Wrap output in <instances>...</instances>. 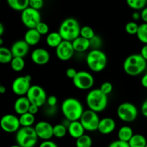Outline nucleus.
<instances>
[{
    "mask_svg": "<svg viewBox=\"0 0 147 147\" xmlns=\"http://www.w3.org/2000/svg\"><path fill=\"white\" fill-rule=\"evenodd\" d=\"M19 119H20L21 127H31L35 121V116L27 112L24 114L20 115Z\"/></svg>",
    "mask_w": 147,
    "mask_h": 147,
    "instance_id": "27",
    "label": "nucleus"
},
{
    "mask_svg": "<svg viewBox=\"0 0 147 147\" xmlns=\"http://www.w3.org/2000/svg\"><path fill=\"white\" fill-rule=\"evenodd\" d=\"M146 66V60L140 54H132L125 59L123 68L129 76H137L144 73Z\"/></svg>",
    "mask_w": 147,
    "mask_h": 147,
    "instance_id": "2",
    "label": "nucleus"
},
{
    "mask_svg": "<svg viewBox=\"0 0 147 147\" xmlns=\"http://www.w3.org/2000/svg\"><path fill=\"white\" fill-rule=\"evenodd\" d=\"M7 1L10 8L21 12L30 5V0H7Z\"/></svg>",
    "mask_w": 147,
    "mask_h": 147,
    "instance_id": "24",
    "label": "nucleus"
},
{
    "mask_svg": "<svg viewBox=\"0 0 147 147\" xmlns=\"http://www.w3.org/2000/svg\"><path fill=\"white\" fill-rule=\"evenodd\" d=\"M134 131L130 126H123L118 131V139L125 142H129L134 136Z\"/></svg>",
    "mask_w": 147,
    "mask_h": 147,
    "instance_id": "25",
    "label": "nucleus"
},
{
    "mask_svg": "<svg viewBox=\"0 0 147 147\" xmlns=\"http://www.w3.org/2000/svg\"><path fill=\"white\" fill-rule=\"evenodd\" d=\"M77 73L78 71L75 68H73V67H69V68H67V70H66L65 74L66 76H67L68 78H70L73 80V79L76 77Z\"/></svg>",
    "mask_w": 147,
    "mask_h": 147,
    "instance_id": "42",
    "label": "nucleus"
},
{
    "mask_svg": "<svg viewBox=\"0 0 147 147\" xmlns=\"http://www.w3.org/2000/svg\"><path fill=\"white\" fill-rule=\"evenodd\" d=\"M34 130L39 139L42 140H50L53 137V126L49 122L41 121L37 123L34 126Z\"/></svg>",
    "mask_w": 147,
    "mask_h": 147,
    "instance_id": "15",
    "label": "nucleus"
},
{
    "mask_svg": "<svg viewBox=\"0 0 147 147\" xmlns=\"http://www.w3.org/2000/svg\"><path fill=\"white\" fill-rule=\"evenodd\" d=\"M93 145V140L89 135L84 134L76 139V147H91Z\"/></svg>",
    "mask_w": 147,
    "mask_h": 147,
    "instance_id": "31",
    "label": "nucleus"
},
{
    "mask_svg": "<svg viewBox=\"0 0 147 147\" xmlns=\"http://www.w3.org/2000/svg\"><path fill=\"white\" fill-rule=\"evenodd\" d=\"M95 35H96L95 32L91 27H90V26H83V27H81L80 33V37H84V38L90 40Z\"/></svg>",
    "mask_w": 147,
    "mask_h": 147,
    "instance_id": "34",
    "label": "nucleus"
},
{
    "mask_svg": "<svg viewBox=\"0 0 147 147\" xmlns=\"http://www.w3.org/2000/svg\"><path fill=\"white\" fill-rule=\"evenodd\" d=\"M10 147H21L20 146V145L17 144V145H12V146H11Z\"/></svg>",
    "mask_w": 147,
    "mask_h": 147,
    "instance_id": "54",
    "label": "nucleus"
},
{
    "mask_svg": "<svg viewBox=\"0 0 147 147\" xmlns=\"http://www.w3.org/2000/svg\"><path fill=\"white\" fill-rule=\"evenodd\" d=\"M7 92V88L5 86H0V93L1 94H4Z\"/></svg>",
    "mask_w": 147,
    "mask_h": 147,
    "instance_id": "51",
    "label": "nucleus"
},
{
    "mask_svg": "<svg viewBox=\"0 0 147 147\" xmlns=\"http://www.w3.org/2000/svg\"><path fill=\"white\" fill-rule=\"evenodd\" d=\"M100 120V119H99L98 113H96L90 109H88V110L84 111L80 119V121L86 131H98Z\"/></svg>",
    "mask_w": 147,
    "mask_h": 147,
    "instance_id": "12",
    "label": "nucleus"
},
{
    "mask_svg": "<svg viewBox=\"0 0 147 147\" xmlns=\"http://www.w3.org/2000/svg\"><path fill=\"white\" fill-rule=\"evenodd\" d=\"M67 128L63 123H57L53 126V136L58 139L63 138L67 133Z\"/></svg>",
    "mask_w": 147,
    "mask_h": 147,
    "instance_id": "32",
    "label": "nucleus"
},
{
    "mask_svg": "<svg viewBox=\"0 0 147 147\" xmlns=\"http://www.w3.org/2000/svg\"><path fill=\"white\" fill-rule=\"evenodd\" d=\"M141 84L145 88H147V73L142 76L141 79Z\"/></svg>",
    "mask_w": 147,
    "mask_h": 147,
    "instance_id": "49",
    "label": "nucleus"
},
{
    "mask_svg": "<svg viewBox=\"0 0 147 147\" xmlns=\"http://www.w3.org/2000/svg\"><path fill=\"white\" fill-rule=\"evenodd\" d=\"M47 104L49 106H57V98L55 96H50L47 97Z\"/></svg>",
    "mask_w": 147,
    "mask_h": 147,
    "instance_id": "41",
    "label": "nucleus"
},
{
    "mask_svg": "<svg viewBox=\"0 0 147 147\" xmlns=\"http://www.w3.org/2000/svg\"><path fill=\"white\" fill-rule=\"evenodd\" d=\"M86 64L91 71L99 73L103 71L107 65L106 55L100 50H91L87 54Z\"/></svg>",
    "mask_w": 147,
    "mask_h": 147,
    "instance_id": "5",
    "label": "nucleus"
},
{
    "mask_svg": "<svg viewBox=\"0 0 147 147\" xmlns=\"http://www.w3.org/2000/svg\"><path fill=\"white\" fill-rule=\"evenodd\" d=\"M116 127V123L114 119L110 117H106L100 120L98 131L101 134L107 135L114 131Z\"/></svg>",
    "mask_w": 147,
    "mask_h": 147,
    "instance_id": "18",
    "label": "nucleus"
},
{
    "mask_svg": "<svg viewBox=\"0 0 147 147\" xmlns=\"http://www.w3.org/2000/svg\"><path fill=\"white\" fill-rule=\"evenodd\" d=\"M90 44L92 50H100L99 48L103 44L101 37L98 35H95L91 40H90Z\"/></svg>",
    "mask_w": 147,
    "mask_h": 147,
    "instance_id": "36",
    "label": "nucleus"
},
{
    "mask_svg": "<svg viewBox=\"0 0 147 147\" xmlns=\"http://www.w3.org/2000/svg\"><path fill=\"white\" fill-rule=\"evenodd\" d=\"M86 100L88 109L96 113H100L107 107L108 96L104 94L100 88L93 89L88 93Z\"/></svg>",
    "mask_w": 147,
    "mask_h": 147,
    "instance_id": "3",
    "label": "nucleus"
},
{
    "mask_svg": "<svg viewBox=\"0 0 147 147\" xmlns=\"http://www.w3.org/2000/svg\"><path fill=\"white\" fill-rule=\"evenodd\" d=\"M38 139L32 126L21 127L16 133V142L21 147H34Z\"/></svg>",
    "mask_w": 147,
    "mask_h": 147,
    "instance_id": "6",
    "label": "nucleus"
},
{
    "mask_svg": "<svg viewBox=\"0 0 147 147\" xmlns=\"http://www.w3.org/2000/svg\"><path fill=\"white\" fill-rule=\"evenodd\" d=\"M61 111L65 119L71 122L80 121L84 112L82 103L74 98L65 99L62 103Z\"/></svg>",
    "mask_w": 147,
    "mask_h": 147,
    "instance_id": "1",
    "label": "nucleus"
},
{
    "mask_svg": "<svg viewBox=\"0 0 147 147\" xmlns=\"http://www.w3.org/2000/svg\"><path fill=\"white\" fill-rule=\"evenodd\" d=\"M0 45H1V47L3 45V39L2 38H0Z\"/></svg>",
    "mask_w": 147,
    "mask_h": 147,
    "instance_id": "53",
    "label": "nucleus"
},
{
    "mask_svg": "<svg viewBox=\"0 0 147 147\" xmlns=\"http://www.w3.org/2000/svg\"><path fill=\"white\" fill-rule=\"evenodd\" d=\"M11 69L14 72H21L24 70L25 67V61H24L23 57H14L11 63H10Z\"/></svg>",
    "mask_w": 147,
    "mask_h": 147,
    "instance_id": "29",
    "label": "nucleus"
},
{
    "mask_svg": "<svg viewBox=\"0 0 147 147\" xmlns=\"http://www.w3.org/2000/svg\"><path fill=\"white\" fill-rule=\"evenodd\" d=\"M0 126L4 132L8 134L17 133L21 128L20 119L17 116L13 114H5L1 117L0 121Z\"/></svg>",
    "mask_w": 147,
    "mask_h": 147,
    "instance_id": "13",
    "label": "nucleus"
},
{
    "mask_svg": "<svg viewBox=\"0 0 147 147\" xmlns=\"http://www.w3.org/2000/svg\"><path fill=\"white\" fill-rule=\"evenodd\" d=\"M141 19L144 23H147V7L144 8L141 11Z\"/></svg>",
    "mask_w": 147,
    "mask_h": 147,
    "instance_id": "47",
    "label": "nucleus"
},
{
    "mask_svg": "<svg viewBox=\"0 0 147 147\" xmlns=\"http://www.w3.org/2000/svg\"><path fill=\"white\" fill-rule=\"evenodd\" d=\"M36 30L41 35H46L49 33V26L44 22H40L36 27Z\"/></svg>",
    "mask_w": 147,
    "mask_h": 147,
    "instance_id": "37",
    "label": "nucleus"
},
{
    "mask_svg": "<svg viewBox=\"0 0 147 147\" xmlns=\"http://www.w3.org/2000/svg\"><path fill=\"white\" fill-rule=\"evenodd\" d=\"M76 53L73 48L72 42L63 40L60 45L55 49L56 56L62 61H67L70 60Z\"/></svg>",
    "mask_w": 147,
    "mask_h": 147,
    "instance_id": "14",
    "label": "nucleus"
},
{
    "mask_svg": "<svg viewBox=\"0 0 147 147\" xmlns=\"http://www.w3.org/2000/svg\"><path fill=\"white\" fill-rule=\"evenodd\" d=\"M63 41V37H61L58 32H52L47 35L46 37V43L47 45L52 48H57L60 43Z\"/></svg>",
    "mask_w": 147,
    "mask_h": 147,
    "instance_id": "23",
    "label": "nucleus"
},
{
    "mask_svg": "<svg viewBox=\"0 0 147 147\" xmlns=\"http://www.w3.org/2000/svg\"><path fill=\"white\" fill-rule=\"evenodd\" d=\"M139 25L134 21H131L125 25V30L130 35H136Z\"/></svg>",
    "mask_w": 147,
    "mask_h": 147,
    "instance_id": "35",
    "label": "nucleus"
},
{
    "mask_svg": "<svg viewBox=\"0 0 147 147\" xmlns=\"http://www.w3.org/2000/svg\"><path fill=\"white\" fill-rule=\"evenodd\" d=\"M132 19H133L134 21L139 20V19H141V13H139L138 11H134L133 14H132Z\"/></svg>",
    "mask_w": 147,
    "mask_h": 147,
    "instance_id": "50",
    "label": "nucleus"
},
{
    "mask_svg": "<svg viewBox=\"0 0 147 147\" xmlns=\"http://www.w3.org/2000/svg\"><path fill=\"white\" fill-rule=\"evenodd\" d=\"M31 104L41 107L47 102V96L45 90L38 85H34L30 87L26 95Z\"/></svg>",
    "mask_w": 147,
    "mask_h": 147,
    "instance_id": "9",
    "label": "nucleus"
},
{
    "mask_svg": "<svg viewBox=\"0 0 147 147\" xmlns=\"http://www.w3.org/2000/svg\"><path fill=\"white\" fill-rule=\"evenodd\" d=\"M39 147H58V146H57L54 142H53V141L46 140L43 141V142L40 144Z\"/></svg>",
    "mask_w": 147,
    "mask_h": 147,
    "instance_id": "43",
    "label": "nucleus"
},
{
    "mask_svg": "<svg viewBox=\"0 0 147 147\" xmlns=\"http://www.w3.org/2000/svg\"><path fill=\"white\" fill-rule=\"evenodd\" d=\"M73 83L79 90H90L94 85V78L87 71H78L76 77L73 79Z\"/></svg>",
    "mask_w": 147,
    "mask_h": 147,
    "instance_id": "11",
    "label": "nucleus"
},
{
    "mask_svg": "<svg viewBox=\"0 0 147 147\" xmlns=\"http://www.w3.org/2000/svg\"><path fill=\"white\" fill-rule=\"evenodd\" d=\"M85 131L86 130L80 121L70 122V125L67 128V131H68L70 136L76 139H78L79 137L84 135Z\"/></svg>",
    "mask_w": 147,
    "mask_h": 147,
    "instance_id": "20",
    "label": "nucleus"
},
{
    "mask_svg": "<svg viewBox=\"0 0 147 147\" xmlns=\"http://www.w3.org/2000/svg\"><path fill=\"white\" fill-rule=\"evenodd\" d=\"M127 5L135 11L142 10L147 4L146 0H126Z\"/></svg>",
    "mask_w": 147,
    "mask_h": 147,
    "instance_id": "33",
    "label": "nucleus"
},
{
    "mask_svg": "<svg viewBox=\"0 0 147 147\" xmlns=\"http://www.w3.org/2000/svg\"><path fill=\"white\" fill-rule=\"evenodd\" d=\"M50 55L47 50L42 47L36 48L32 52L31 60L37 65H44L50 61Z\"/></svg>",
    "mask_w": 147,
    "mask_h": 147,
    "instance_id": "16",
    "label": "nucleus"
},
{
    "mask_svg": "<svg viewBox=\"0 0 147 147\" xmlns=\"http://www.w3.org/2000/svg\"><path fill=\"white\" fill-rule=\"evenodd\" d=\"M128 143L130 147H145L147 144V141L144 136L136 134H134Z\"/></svg>",
    "mask_w": 147,
    "mask_h": 147,
    "instance_id": "26",
    "label": "nucleus"
},
{
    "mask_svg": "<svg viewBox=\"0 0 147 147\" xmlns=\"http://www.w3.org/2000/svg\"><path fill=\"white\" fill-rule=\"evenodd\" d=\"M145 147H147V144H146V146H145Z\"/></svg>",
    "mask_w": 147,
    "mask_h": 147,
    "instance_id": "55",
    "label": "nucleus"
},
{
    "mask_svg": "<svg viewBox=\"0 0 147 147\" xmlns=\"http://www.w3.org/2000/svg\"><path fill=\"white\" fill-rule=\"evenodd\" d=\"M109 147H130V146L128 142H125L118 139V140L112 142L109 145Z\"/></svg>",
    "mask_w": 147,
    "mask_h": 147,
    "instance_id": "40",
    "label": "nucleus"
},
{
    "mask_svg": "<svg viewBox=\"0 0 147 147\" xmlns=\"http://www.w3.org/2000/svg\"><path fill=\"white\" fill-rule=\"evenodd\" d=\"M39 109H40V107H39V106H36V105H34V104H31L30 106V109H29L28 112L30 113H31V114L35 116V115L38 113Z\"/></svg>",
    "mask_w": 147,
    "mask_h": 147,
    "instance_id": "45",
    "label": "nucleus"
},
{
    "mask_svg": "<svg viewBox=\"0 0 147 147\" xmlns=\"http://www.w3.org/2000/svg\"><path fill=\"white\" fill-rule=\"evenodd\" d=\"M42 35L36 29H28L24 34V40L30 46H34L41 40Z\"/></svg>",
    "mask_w": 147,
    "mask_h": 147,
    "instance_id": "21",
    "label": "nucleus"
},
{
    "mask_svg": "<svg viewBox=\"0 0 147 147\" xmlns=\"http://www.w3.org/2000/svg\"><path fill=\"white\" fill-rule=\"evenodd\" d=\"M136 37L141 42L147 45V23L144 22L139 24Z\"/></svg>",
    "mask_w": 147,
    "mask_h": 147,
    "instance_id": "30",
    "label": "nucleus"
},
{
    "mask_svg": "<svg viewBox=\"0 0 147 147\" xmlns=\"http://www.w3.org/2000/svg\"><path fill=\"white\" fill-rule=\"evenodd\" d=\"M44 6V0H30L29 7L36 10H40Z\"/></svg>",
    "mask_w": 147,
    "mask_h": 147,
    "instance_id": "39",
    "label": "nucleus"
},
{
    "mask_svg": "<svg viewBox=\"0 0 147 147\" xmlns=\"http://www.w3.org/2000/svg\"><path fill=\"white\" fill-rule=\"evenodd\" d=\"M30 105H31V103L27 98V96H20V97L17 98L14 103V112L20 116L27 113Z\"/></svg>",
    "mask_w": 147,
    "mask_h": 147,
    "instance_id": "19",
    "label": "nucleus"
},
{
    "mask_svg": "<svg viewBox=\"0 0 147 147\" xmlns=\"http://www.w3.org/2000/svg\"><path fill=\"white\" fill-rule=\"evenodd\" d=\"M141 111H142V115L144 117L147 118V100L142 103V107H141Z\"/></svg>",
    "mask_w": 147,
    "mask_h": 147,
    "instance_id": "46",
    "label": "nucleus"
},
{
    "mask_svg": "<svg viewBox=\"0 0 147 147\" xmlns=\"http://www.w3.org/2000/svg\"><path fill=\"white\" fill-rule=\"evenodd\" d=\"M113 85L110 82H104V83H102L100 87V90L106 96L111 93V92L113 91Z\"/></svg>",
    "mask_w": 147,
    "mask_h": 147,
    "instance_id": "38",
    "label": "nucleus"
},
{
    "mask_svg": "<svg viewBox=\"0 0 147 147\" xmlns=\"http://www.w3.org/2000/svg\"><path fill=\"white\" fill-rule=\"evenodd\" d=\"M140 55L147 61V45H144L141 49Z\"/></svg>",
    "mask_w": 147,
    "mask_h": 147,
    "instance_id": "48",
    "label": "nucleus"
},
{
    "mask_svg": "<svg viewBox=\"0 0 147 147\" xmlns=\"http://www.w3.org/2000/svg\"><path fill=\"white\" fill-rule=\"evenodd\" d=\"M22 24L28 29H35L37 24L42 22L40 11L31 7H27L21 12Z\"/></svg>",
    "mask_w": 147,
    "mask_h": 147,
    "instance_id": "8",
    "label": "nucleus"
},
{
    "mask_svg": "<svg viewBox=\"0 0 147 147\" xmlns=\"http://www.w3.org/2000/svg\"><path fill=\"white\" fill-rule=\"evenodd\" d=\"M73 48L77 53H84L90 48V40L79 36L78 37L72 42Z\"/></svg>",
    "mask_w": 147,
    "mask_h": 147,
    "instance_id": "22",
    "label": "nucleus"
},
{
    "mask_svg": "<svg viewBox=\"0 0 147 147\" xmlns=\"http://www.w3.org/2000/svg\"><path fill=\"white\" fill-rule=\"evenodd\" d=\"M56 111H57V106H47V109L45 110L46 114L47 116H54L55 115Z\"/></svg>",
    "mask_w": 147,
    "mask_h": 147,
    "instance_id": "44",
    "label": "nucleus"
},
{
    "mask_svg": "<svg viewBox=\"0 0 147 147\" xmlns=\"http://www.w3.org/2000/svg\"><path fill=\"white\" fill-rule=\"evenodd\" d=\"M10 50L14 57L24 58L30 51V45L24 40H20L13 43Z\"/></svg>",
    "mask_w": 147,
    "mask_h": 147,
    "instance_id": "17",
    "label": "nucleus"
},
{
    "mask_svg": "<svg viewBox=\"0 0 147 147\" xmlns=\"http://www.w3.org/2000/svg\"><path fill=\"white\" fill-rule=\"evenodd\" d=\"M13 57L14 56L10 49L3 46L0 47V63L1 64H10Z\"/></svg>",
    "mask_w": 147,
    "mask_h": 147,
    "instance_id": "28",
    "label": "nucleus"
},
{
    "mask_svg": "<svg viewBox=\"0 0 147 147\" xmlns=\"http://www.w3.org/2000/svg\"><path fill=\"white\" fill-rule=\"evenodd\" d=\"M80 24L76 19L68 17L62 22L58 32L63 37V40L73 42L80 36Z\"/></svg>",
    "mask_w": 147,
    "mask_h": 147,
    "instance_id": "4",
    "label": "nucleus"
},
{
    "mask_svg": "<svg viewBox=\"0 0 147 147\" xmlns=\"http://www.w3.org/2000/svg\"><path fill=\"white\" fill-rule=\"evenodd\" d=\"M117 116L120 120L126 123L134 121L138 116V110L134 104L130 102L121 103L117 108Z\"/></svg>",
    "mask_w": 147,
    "mask_h": 147,
    "instance_id": "7",
    "label": "nucleus"
},
{
    "mask_svg": "<svg viewBox=\"0 0 147 147\" xmlns=\"http://www.w3.org/2000/svg\"><path fill=\"white\" fill-rule=\"evenodd\" d=\"M4 32V27L2 23H0V35H2Z\"/></svg>",
    "mask_w": 147,
    "mask_h": 147,
    "instance_id": "52",
    "label": "nucleus"
},
{
    "mask_svg": "<svg viewBox=\"0 0 147 147\" xmlns=\"http://www.w3.org/2000/svg\"><path fill=\"white\" fill-rule=\"evenodd\" d=\"M31 80L32 78L30 75L16 78L11 83V89L13 93L19 97L26 96L32 86Z\"/></svg>",
    "mask_w": 147,
    "mask_h": 147,
    "instance_id": "10",
    "label": "nucleus"
},
{
    "mask_svg": "<svg viewBox=\"0 0 147 147\" xmlns=\"http://www.w3.org/2000/svg\"><path fill=\"white\" fill-rule=\"evenodd\" d=\"M146 2H147V0H146Z\"/></svg>",
    "mask_w": 147,
    "mask_h": 147,
    "instance_id": "56",
    "label": "nucleus"
}]
</instances>
